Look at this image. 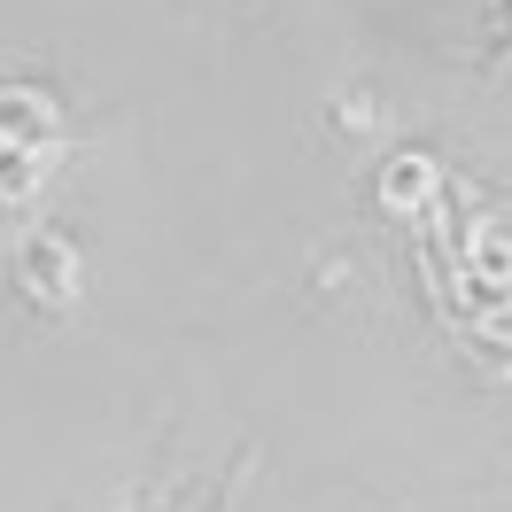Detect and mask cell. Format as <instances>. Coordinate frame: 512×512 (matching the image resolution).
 <instances>
[{
	"label": "cell",
	"instance_id": "cell-1",
	"mask_svg": "<svg viewBox=\"0 0 512 512\" xmlns=\"http://www.w3.org/2000/svg\"><path fill=\"white\" fill-rule=\"evenodd\" d=\"M16 295L32 303L39 319H70L78 311V241L55 233V225H39L16 241Z\"/></svg>",
	"mask_w": 512,
	"mask_h": 512
},
{
	"label": "cell",
	"instance_id": "cell-2",
	"mask_svg": "<svg viewBox=\"0 0 512 512\" xmlns=\"http://www.w3.org/2000/svg\"><path fill=\"white\" fill-rule=\"evenodd\" d=\"M55 132H63V109L47 86H32V78L0 86V148H55Z\"/></svg>",
	"mask_w": 512,
	"mask_h": 512
},
{
	"label": "cell",
	"instance_id": "cell-4",
	"mask_svg": "<svg viewBox=\"0 0 512 512\" xmlns=\"http://www.w3.org/2000/svg\"><path fill=\"white\" fill-rule=\"evenodd\" d=\"M326 125L342 132V140H381L388 132V101L373 94V86H342L334 109H326Z\"/></svg>",
	"mask_w": 512,
	"mask_h": 512
},
{
	"label": "cell",
	"instance_id": "cell-6",
	"mask_svg": "<svg viewBox=\"0 0 512 512\" xmlns=\"http://www.w3.org/2000/svg\"><path fill=\"white\" fill-rule=\"evenodd\" d=\"M140 512H171V505H163V497H140Z\"/></svg>",
	"mask_w": 512,
	"mask_h": 512
},
{
	"label": "cell",
	"instance_id": "cell-3",
	"mask_svg": "<svg viewBox=\"0 0 512 512\" xmlns=\"http://www.w3.org/2000/svg\"><path fill=\"white\" fill-rule=\"evenodd\" d=\"M373 202H381L388 218H427V202H435V163H427V156H396L381 171Z\"/></svg>",
	"mask_w": 512,
	"mask_h": 512
},
{
	"label": "cell",
	"instance_id": "cell-5",
	"mask_svg": "<svg viewBox=\"0 0 512 512\" xmlns=\"http://www.w3.org/2000/svg\"><path fill=\"white\" fill-rule=\"evenodd\" d=\"M47 171V148H0V210H24Z\"/></svg>",
	"mask_w": 512,
	"mask_h": 512
}]
</instances>
